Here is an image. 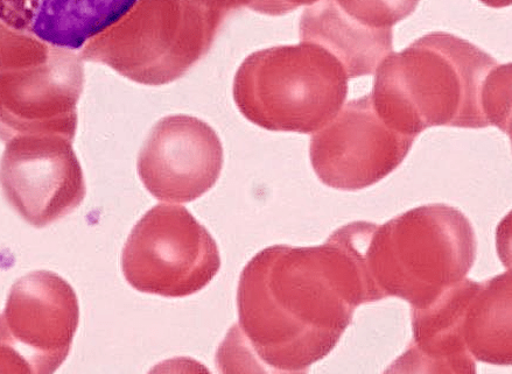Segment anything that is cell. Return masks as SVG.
<instances>
[{
  "mask_svg": "<svg viewBox=\"0 0 512 374\" xmlns=\"http://www.w3.org/2000/svg\"><path fill=\"white\" fill-rule=\"evenodd\" d=\"M347 227L315 248L272 246L245 266L238 285V323L221 344L217 363L259 371L305 372L331 352L371 302L366 267Z\"/></svg>",
  "mask_w": 512,
  "mask_h": 374,
  "instance_id": "1",
  "label": "cell"
},
{
  "mask_svg": "<svg viewBox=\"0 0 512 374\" xmlns=\"http://www.w3.org/2000/svg\"><path fill=\"white\" fill-rule=\"evenodd\" d=\"M371 98L378 114L417 138L432 126L510 133L511 65L500 66L471 42L433 32L376 69Z\"/></svg>",
  "mask_w": 512,
  "mask_h": 374,
  "instance_id": "2",
  "label": "cell"
},
{
  "mask_svg": "<svg viewBox=\"0 0 512 374\" xmlns=\"http://www.w3.org/2000/svg\"><path fill=\"white\" fill-rule=\"evenodd\" d=\"M471 223L458 209L430 204L382 225L368 223L364 260L374 300L398 296L425 308L464 280L474 264Z\"/></svg>",
  "mask_w": 512,
  "mask_h": 374,
  "instance_id": "3",
  "label": "cell"
},
{
  "mask_svg": "<svg viewBox=\"0 0 512 374\" xmlns=\"http://www.w3.org/2000/svg\"><path fill=\"white\" fill-rule=\"evenodd\" d=\"M345 67L326 48L303 41L251 54L235 77L238 109L269 131L315 133L348 96Z\"/></svg>",
  "mask_w": 512,
  "mask_h": 374,
  "instance_id": "4",
  "label": "cell"
},
{
  "mask_svg": "<svg viewBox=\"0 0 512 374\" xmlns=\"http://www.w3.org/2000/svg\"><path fill=\"white\" fill-rule=\"evenodd\" d=\"M222 17L194 0H138L128 16L83 47L81 58L161 86L179 79L208 51Z\"/></svg>",
  "mask_w": 512,
  "mask_h": 374,
  "instance_id": "5",
  "label": "cell"
},
{
  "mask_svg": "<svg viewBox=\"0 0 512 374\" xmlns=\"http://www.w3.org/2000/svg\"><path fill=\"white\" fill-rule=\"evenodd\" d=\"M221 267L214 238L187 209L158 204L126 241L122 270L137 291L186 298L212 281Z\"/></svg>",
  "mask_w": 512,
  "mask_h": 374,
  "instance_id": "6",
  "label": "cell"
},
{
  "mask_svg": "<svg viewBox=\"0 0 512 374\" xmlns=\"http://www.w3.org/2000/svg\"><path fill=\"white\" fill-rule=\"evenodd\" d=\"M79 321V302L66 280L48 271L25 275L0 314V372L54 373L72 349Z\"/></svg>",
  "mask_w": 512,
  "mask_h": 374,
  "instance_id": "7",
  "label": "cell"
},
{
  "mask_svg": "<svg viewBox=\"0 0 512 374\" xmlns=\"http://www.w3.org/2000/svg\"><path fill=\"white\" fill-rule=\"evenodd\" d=\"M415 140L378 114L371 95L364 96L313 134L312 166L326 186L354 192L394 172Z\"/></svg>",
  "mask_w": 512,
  "mask_h": 374,
  "instance_id": "8",
  "label": "cell"
},
{
  "mask_svg": "<svg viewBox=\"0 0 512 374\" xmlns=\"http://www.w3.org/2000/svg\"><path fill=\"white\" fill-rule=\"evenodd\" d=\"M6 144L0 186L28 224L48 227L80 206L86 183L73 140L59 134H26Z\"/></svg>",
  "mask_w": 512,
  "mask_h": 374,
  "instance_id": "9",
  "label": "cell"
},
{
  "mask_svg": "<svg viewBox=\"0 0 512 374\" xmlns=\"http://www.w3.org/2000/svg\"><path fill=\"white\" fill-rule=\"evenodd\" d=\"M83 66L73 51L51 46L37 66L0 70V139L59 134L74 140Z\"/></svg>",
  "mask_w": 512,
  "mask_h": 374,
  "instance_id": "10",
  "label": "cell"
},
{
  "mask_svg": "<svg viewBox=\"0 0 512 374\" xmlns=\"http://www.w3.org/2000/svg\"><path fill=\"white\" fill-rule=\"evenodd\" d=\"M223 147L207 123L191 116L161 119L138 157V174L157 200L188 203L219 180Z\"/></svg>",
  "mask_w": 512,
  "mask_h": 374,
  "instance_id": "11",
  "label": "cell"
},
{
  "mask_svg": "<svg viewBox=\"0 0 512 374\" xmlns=\"http://www.w3.org/2000/svg\"><path fill=\"white\" fill-rule=\"evenodd\" d=\"M138 0H0V24L44 44L80 51L132 11Z\"/></svg>",
  "mask_w": 512,
  "mask_h": 374,
  "instance_id": "12",
  "label": "cell"
},
{
  "mask_svg": "<svg viewBox=\"0 0 512 374\" xmlns=\"http://www.w3.org/2000/svg\"><path fill=\"white\" fill-rule=\"evenodd\" d=\"M300 38L327 49L345 67L348 79L373 75L392 52V30L376 31L348 18L334 0L307 7Z\"/></svg>",
  "mask_w": 512,
  "mask_h": 374,
  "instance_id": "13",
  "label": "cell"
},
{
  "mask_svg": "<svg viewBox=\"0 0 512 374\" xmlns=\"http://www.w3.org/2000/svg\"><path fill=\"white\" fill-rule=\"evenodd\" d=\"M462 340L475 361L511 364V273L481 282L469 296Z\"/></svg>",
  "mask_w": 512,
  "mask_h": 374,
  "instance_id": "14",
  "label": "cell"
},
{
  "mask_svg": "<svg viewBox=\"0 0 512 374\" xmlns=\"http://www.w3.org/2000/svg\"><path fill=\"white\" fill-rule=\"evenodd\" d=\"M420 0H334L346 16L370 30H392L416 11Z\"/></svg>",
  "mask_w": 512,
  "mask_h": 374,
  "instance_id": "15",
  "label": "cell"
},
{
  "mask_svg": "<svg viewBox=\"0 0 512 374\" xmlns=\"http://www.w3.org/2000/svg\"><path fill=\"white\" fill-rule=\"evenodd\" d=\"M318 2L320 0H255L250 9L270 16H282L300 6H312Z\"/></svg>",
  "mask_w": 512,
  "mask_h": 374,
  "instance_id": "16",
  "label": "cell"
},
{
  "mask_svg": "<svg viewBox=\"0 0 512 374\" xmlns=\"http://www.w3.org/2000/svg\"><path fill=\"white\" fill-rule=\"evenodd\" d=\"M480 2L489 7H494V9H502V7L510 6L512 0H480Z\"/></svg>",
  "mask_w": 512,
  "mask_h": 374,
  "instance_id": "17",
  "label": "cell"
}]
</instances>
